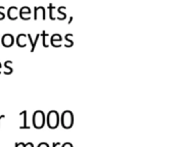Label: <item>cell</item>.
<instances>
[{
  "mask_svg": "<svg viewBox=\"0 0 175 147\" xmlns=\"http://www.w3.org/2000/svg\"><path fill=\"white\" fill-rule=\"evenodd\" d=\"M4 117H5L4 114H1V115H0V121H1V119H4Z\"/></svg>",
  "mask_w": 175,
  "mask_h": 147,
  "instance_id": "obj_18",
  "label": "cell"
},
{
  "mask_svg": "<svg viewBox=\"0 0 175 147\" xmlns=\"http://www.w3.org/2000/svg\"><path fill=\"white\" fill-rule=\"evenodd\" d=\"M49 37V34L48 33H46L45 31H42L41 32V38H42V45L43 47H45V48H47V47L49 46V44L47 43V38Z\"/></svg>",
  "mask_w": 175,
  "mask_h": 147,
  "instance_id": "obj_11",
  "label": "cell"
},
{
  "mask_svg": "<svg viewBox=\"0 0 175 147\" xmlns=\"http://www.w3.org/2000/svg\"><path fill=\"white\" fill-rule=\"evenodd\" d=\"M40 37H41V33H38L37 35H36V38L33 40L31 34H28V39H29V41H30V44H31V52L35 51L36 45H37V43H38V41H39Z\"/></svg>",
  "mask_w": 175,
  "mask_h": 147,
  "instance_id": "obj_10",
  "label": "cell"
},
{
  "mask_svg": "<svg viewBox=\"0 0 175 147\" xmlns=\"http://www.w3.org/2000/svg\"><path fill=\"white\" fill-rule=\"evenodd\" d=\"M38 147H49V145L47 144V143H45V142H42V143H39Z\"/></svg>",
  "mask_w": 175,
  "mask_h": 147,
  "instance_id": "obj_17",
  "label": "cell"
},
{
  "mask_svg": "<svg viewBox=\"0 0 175 147\" xmlns=\"http://www.w3.org/2000/svg\"><path fill=\"white\" fill-rule=\"evenodd\" d=\"M39 12L42 15V19L45 21L46 19V12H45V8L43 6H35L34 7V21H37Z\"/></svg>",
  "mask_w": 175,
  "mask_h": 147,
  "instance_id": "obj_7",
  "label": "cell"
},
{
  "mask_svg": "<svg viewBox=\"0 0 175 147\" xmlns=\"http://www.w3.org/2000/svg\"><path fill=\"white\" fill-rule=\"evenodd\" d=\"M64 8H66V7L61 6V7H58V9H57V12L61 15V17H59V19H59V21H63V19H65L66 17H67V16H66V14L63 13V9H64Z\"/></svg>",
  "mask_w": 175,
  "mask_h": 147,
  "instance_id": "obj_15",
  "label": "cell"
},
{
  "mask_svg": "<svg viewBox=\"0 0 175 147\" xmlns=\"http://www.w3.org/2000/svg\"><path fill=\"white\" fill-rule=\"evenodd\" d=\"M33 125L36 129H42L45 125V114L42 110H37L33 114Z\"/></svg>",
  "mask_w": 175,
  "mask_h": 147,
  "instance_id": "obj_2",
  "label": "cell"
},
{
  "mask_svg": "<svg viewBox=\"0 0 175 147\" xmlns=\"http://www.w3.org/2000/svg\"><path fill=\"white\" fill-rule=\"evenodd\" d=\"M27 39H28V35L24 34V33L19 34V35L16 36V45L19 47H21V48H25V47L27 46Z\"/></svg>",
  "mask_w": 175,
  "mask_h": 147,
  "instance_id": "obj_6",
  "label": "cell"
},
{
  "mask_svg": "<svg viewBox=\"0 0 175 147\" xmlns=\"http://www.w3.org/2000/svg\"><path fill=\"white\" fill-rule=\"evenodd\" d=\"M18 7L16 6H10L8 9H7V17L10 19V21H16L18 19Z\"/></svg>",
  "mask_w": 175,
  "mask_h": 147,
  "instance_id": "obj_8",
  "label": "cell"
},
{
  "mask_svg": "<svg viewBox=\"0 0 175 147\" xmlns=\"http://www.w3.org/2000/svg\"><path fill=\"white\" fill-rule=\"evenodd\" d=\"M11 64H12V61L11 60L5 61V62H4V66H5V68H6V70H5L3 74H5V75H10V74H12Z\"/></svg>",
  "mask_w": 175,
  "mask_h": 147,
  "instance_id": "obj_12",
  "label": "cell"
},
{
  "mask_svg": "<svg viewBox=\"0 0 175 147\" xmlns=\"http://www.w3.org/2000/svg\"><path fill=\"white\" fill-rule=\"evenodd\" d=\"M47 125L50 129H55L59 125V114L56 110H51L49 111L46 117Z\"/></svg>",
  "mask_w": 175,
  "mask_h": 147,
  "instance_id": "obj_1",
  "label": "cell"
},
{
  "mask_svg": "<svg viewBox=\"0 0 175 147\" xmlns=\"http://www.w3.org/2000/svg\"><path fill=\"white\" fill-rule=\"evenodd\" d=\"M31 12H32V10H31L30 7L23 6L19 12V16L23 21H29V19H31V16H30Z\"/></svg>",
  "mask_w": 175,
  "mask_h": 147,
  "instance_id": "obj_5",
  "label": "cell"
},
{
  "mask_svg": "<svg viewBox=\"0 0 175 147\" xmlns=\"http://www.w3.org/2000/svg\"><path fill=\"white\" fill-rule=\"evenodd\" d=\"M14 38L11 34H9V33H7V34L3 35L2 38H1V44H2L5 48H9V47H11L12 45H14Z\"/></svg>",
  "mask_w": 175,
  "mask_h": 147,
  "instance_id": "obj_4",
  "label": "cell"
},
{
  "mask_svg": "<svg viewBox=\"0 0 175 147\" xmlns=\"http://www.w3.org/2000/svg\"><path fill=\"white\" fill-rule=\"evenodd\" d=\"M21 114L23 115V123H24L23 126H21V129H30V127L27 125V110L22 111Z\"/></svg>",
  "mask_w": 175,
  "mask_h": 147,
  "instance_id": "obj_13",
  "label": "cell"
},
{
  "mask_svg": "<svg viewBox=\"0 0 175 147\" xmlns=\"http://www.w3.org/2000/svg\"><path fill=\"white\" fill-rule=\"evenodd\" d=\"M59 143H53V147H56V145H58Z\"/></svg>",
  "mask_w": 175,
  "mask_h": 147,
  "instance_id": "obj_19",
  "label": "cell"
},
{
  "mask_svg": "<svg viewBox=\"0 0 175 147\" xmlns=\"http://www.w3.org/2000/svg\"><path fill=\"white\" fill-rule=\"evenodd\" d=\"M1 66H2V65H1V63H0V68H1ZM0 74H1V72H0Z\"/></svg>",
  "mask_w": 175,
  "mask_h": 147,
  "instance_id": "obj_20",
  "label": "cell"
},
{
  "mask_svg": "<svg viewBox=\"0 0 175 147\" xmlns=\"http://www.w3.org/2000/svg\"><path fill=\"white\" fill-rule=\"evenodd\" d=\"M55 8V7L52 5V3H49L48 4V10H49V19H51V21H54L55 19V16H53V14H52V11H53V9Z\"/></svg>",
  "mask_w": 175,
  "mask_h": 147,
  "instance_id": "obj_14",
  "label": "cell"
},
{
  "mask_svg": "<svg viewBox=\"0 0 175 147\" xmlns=\"http://www.w3.org/2000/svg\"><path fill=\"white\" fill-rule=\"evenodd\" d=\"M61 41H63V39H61V36L59 35V34H54V35L51 36V38H50V43H51V45L53 47H61Z\"/></svg>",
  "mask_w": 175,
  "mask_h": 147,
  "instance_id": "obj_9",
  "label": "cell"
},
{
  "mask_svg": "<svg viewBox=\"0 0 175 147\" xmlns=\"http://www.w3.org/2000/svg\"><path fill=\"white\" fill-rule=\"evenodd\" d=\"M61 126L65 129H70L72 128L73 124H74V115H73V112L70 110H66L63 112L61 117Z\"/></svg>",
  "mask_w": 175,
  "mask_h": 147,
  "instance_id": "obj_3",
  "label": "cell"
},
{
  "mask_svg": "<svg viewBox=\"0 0 175 147\" xmlns=\"http://www.w3.org/2000/svg\"><path fill=\"white\" fill-rule=\"evenodd\" d=\"M4 6H0V21H3L5 19V14L3 13V10H4Z\"/></svg>",
  "mask_w": 175,
  "mask_h": 147,
  "instance_id": "obj_16",
  "label": "cell"
}]
</instances>
